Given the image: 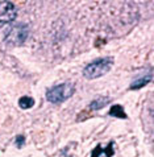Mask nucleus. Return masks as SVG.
I'll list each match as a JSON object with an SVG mask.
<instances>
[{"instance_id":"nucleus-10","label":"nucleus","mask_w":154,"mask_h":157,"mask_svg":"<svg viewBox=\"0 0 154 157\" xmlns=\"http://www.w3.org/2000/svg\"><path fill=\"white\" fill-rule=\"evenodd\" d=\"M103 153V148L100 147V144L99 145H96V148L94 151H92V153H91V157H99L100 155Z\"/></svg>"},{"instance_id":"nucleus-3","label":"nucleus","mask_w":154,"mask_h":157,"mask_svg":"<svg viewBox=\"0 0 154 157\" xmlns=\"http://www.w3.org/2000/svg\"><path fill=\"white\" fill-rule=\"evenodd\" d=\"M28 34H29L28 25L26 24H17V25H13V27L9 29L6 41L9 44V45L19 46V45H23L25 42V40L28 38Z\"/></svg>"},{"instance_id":"nucleus-5","label":"nucleus","mask_w":154,"mask_h":157,"mask_svg":"<svg viewBox=\"0 0 154 157\" xmlns=\"http://www.w3.org/2000/svg\"><path fill=\"white\" fill-rule=\"evenodd\" d=\"M109 102H111V99H109L108 97H100V98H96V99H94V100H92V102L90 103L88 108L98 111V110H100V108H103L104 106H107Z\"/></svg>"},{"instance_id":"nucleus-4","label":"nucleus","mask_w":154,"mask_h":157,"mask_svg":"<svg viewBox=\"0 0 154 157\" xmlns=\"http://www.w3.org/2000/svg\"><path fill=\"white\" fill-rule=\"evenodd\" d=\"M17 11L11 2H0V23H11L16 19Z\"/></svg>"},{"instance_id":"nucleus-8","label":"nucleus","mask_w":154,"mask_h":157,"mask_svg":"<svg viewBox=\"0 0 154 157\" xmlns=\"http://www.w3.org/2000/svg\"><path fill=\"white\" fill-rule=\"evenodd\" d=\"M19 106L23 110H28V108L34 106V99L32 97H21L19 100Z\"/></svg>"},{"instance_id":"nucleus-6","label":"nucleus","mask_w":154,"mask_h":157,"mask_svg":"<svg viewBox=\"0 0 154 157\" xmlns=\"http://www.w3.org/2000/svg\"><path fill=\"white\" fill-rule=\"evenodd\" d=\"M150 81H152V75L137 78V79H136V81L132 82V85H130L129 89H130V90H140V89H142L144 86H146V85H148Z\"/></svg>"},{"instance_id":"nucleus-9","label":"nucleus","mask_w":154,"mask_h":157,"mask_svg":"<svg viewBox=\"0 0 154 157\" xmlns=\"http://www.w3.org/2000/svg\"><path fill=\"white\" fill-rule=\"evenodd\" d=\"M103 153H105V156H107V157H112L113 155H115V149H113V141H109L108 147L103 149Z\"/></svg>"},{"instance_id":"nucleus-1","label":"nucleus","mask_w":154,"mask_h":157,"mask_svg":"<svg viewBox=\"0 0 154 157\" xmlns=\"http://www.w3.org/2000/svg\"><path fill=\"white\" fill-rule=\"evenodd\" d=\"M115 63L113 57H103V58H98L95 61L90 62L83 70V75L87 79H95V78L103 77L104 74H107L111 70L112 65Z\"/></svg>"},{"instance_id":"nucleus-11","label":"nucleus","mask_w":154,"mask_h":157,"mask_svg":"<svg viewBox=\"0 0 154 157\" xmlns=\"http://www.w3.org/2000/svg\"><path fill=\"white\" fill-rule=\"evenodd\" d=\"M24 141H25V137L21 135V136H17L16 137V147L17 148H21L24 145Z\"/></svg>"},{"instance_id":"nucleus-2","label":"nucleus","mask_w":154,"mask_h":157,"mask_svg":"<svg viewBox=\"0 0 154 157\" xmlns=\"http://www.w3.org/2000/svg\"><path fill=\"white\" fill-rule=\"evenodd\" d=\"M74 93H75L74 85L61 83V85H57L46 91V99L49 100L50 103L58 104V103H62L65 100H67L70 97H73Z\"/></svg>"},{"instance_id":"nucleus-7","label":"nucleus","mask_w":154,"mask_h":157,"mask_svg":"<svg viewBox=\"0 0 154 157\" xmlns=\"http://www.w3.org/2000/svg\"><path fill=\"white\" fill-rule=\"evenodd\" d=\"M109 116H115V117H118V119H126V114L124 111V108H122V106H120V104H115L111 110H109Z\"/></svg>"}]
</instances>
